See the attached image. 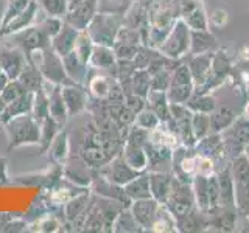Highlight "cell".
<instances>
[{
	"label": "cell",
	"instance_id": "cell-1",
	"mask_svg": "<svg viewBox=\"0 0 249 233\" xmlns=\"http://www.w3.org/2000/svg\"><path fill=\"white\" fill-rule=\"evenodd\" d=\"M3 126H5L10 148H19V146L39 143L41 124H39V121L31 115V112L14 116V118L3 123Z\"/></svg>",
	"mask_w": 249,
	"mask_h": 233
},
{
	"label": "cell",
	"instance_id": "cell-2",
	"mask_svg": "<svg viewBox=\"0 0 249 233\" xmlns=\"http://www.w3.org/2000/svg\"><path fill=\"white\" fill-rule=\"evenodd\" d=\"M28 59L39 68V72L42 73L44 80L54 83L58 85L73 84L72 80H70L66 73L64 64H62V58L52 49V45L31 53Z\"/></svg>",
	"mask_w": 249,
	"mask_h": 233
},
{
	"label": "cell",
	"instance_id": "cell-3",
	"mask_svg": "<svg viewBox=\"0 0 249 233\" xmlns=\"http://www.w3.org/2000/svg\"><path fill=\"white\" fill-rule=\"evenodd\" d=\"M123 23H124V16L97 13L84 31L89 34V37L95 45L112 47L115 42L117 33L123 27Z\"/></svg>",
	"mask_w": 249,
	"mask_h": 233
},
{
	"label": "cell",
	"instance_id": "cell-4",
	"mask_svg": "<svg viewBox=\"0 0 249 233\" xmlns=\"http://www.w3.org/2000/svg\"><path fill=\"white\" fill-rule=\"evenodd\" d=\"M0 41H3V45L20 49L30 58L31 53H35L37 50H42V49H45V47H49L52 39L41 27L37 25V23H35V25L18 31V33L2 36V37H0Z\"/></svg>",
	"mask_w": 249,
	"mask_h": 233
},
{
	"label": "cell",
	"instance_id": "cell-5",
	"mask_svg": "<svg viewBox=\"0 0 249 233\" xmlns=\"http://www.w3.org/2000/svg\"><path fill=\"white\" fill-rule=\"evenodd\" d=\"M28 56L20 49L16 47L3 45L0 49V66H2L3 73L10 78V80H18L20 73L28 66Z\"/></svg>",
	"mask_w": 249,
	"mask_h": 233
},
{
	"label": "cell",
	"instance_id": "cell-6",
	"mask_svg": "<svg viewBox=\"0 0 249 233\" xmlns=\"http://www.w3.org/2000/svg\"><path fill=\"white\" fill-rule=\"evenodd\" d=\"M98 13V0H81L80 3L69 8L67 14L64 16V22L75 27L76 30H86L93 16Z\"/></svg>",
	"mask_w": 249,
	"mask_h": 233
},
{
	"label": "cell",
	"instance_id": "cell-7",
	"mask_svg": "<svg viewBox=\"0 0 249 233\" xmlns=\"http://www.w3.org/2000/svg\"><path fill=\"white\" fill-rule=\"evenodd\" d=\"M41 14H42V10H41V6H39V3L36 0H31V3L19 16H16L13 20L5 23L2 31H0V37L18 33V31H20L23 28L35 25V23H37L39 17H41Z\"/></svg>",
	"mask_w": 249,
	"mask_h": 233
},
{
	"label": "cell",
	"instance_id": "cell-8",
	"mask_svg": "<svg viewBox=\"0 0 249 233\" xmlns=\"http://www.w3.org/2000/svg\"><path fill=\"white\" fill-rule=\"evenodd\" d=\"M61 87L62 85H58V84L50 83L47 80H44V84H42V89L47 93V97H49V114H50V116L64 126L70 115L67 112L64 98H62Z\"/></svg>",
	"mask_w": 249,
	"mask_h": 233
},
{
	"label": "cell",
	"instance_id": "cell-9",
	"mask_svg": "<svg viewBox=\"0 0 249 233\" xmlns=\"http://www.w3.org/2000/svg\"><path fill=\"white\" fill-rule=\"evenodd\" d=\"M62 98L67 107L69 115H78L88 106V89L83 84H67L61 87Z\"/></svg>",
	"mask_w": 249,
	"mask_h": 233
},
{
	"label": "cell",
	"instance_id": "cell-10",
	"mask_svg": "<svg viewBox=\"0 0 249 233\" xmlns=\"http://www.w3.org/2000/svg\"><path fill=\"white\" fill-rule=\"evenodd\" d=\"M139 171H136L134 168H131L126 160L123 159V155H119L114 160H111L106 165V169L103 171V176L106 179H109L111 182L124 186L131 179H134L137 176Z\"/></svg>",
	"mask_w": 249,
	"mask_h": 233
},
{
	"label": "cell",
	"instance_id": "cell-11",
	"mask_svg": "<svg viewBox=\"0 0 249 233\" xmlns=\"http://www.w3.org/2000/svg\"><path fill=\"white\" fill-rule=\"evenodd\" d=\"M78 34H80V30L69 25L67 22H62L59 31L52 37V41H50L52 49L56 51L59 56H64V54L70 53L75 49V42L78 39Z\"/></svg>",
	"mask_w": 249,
	"mask_h": 233
},
{
	"label": "cell",
	"instance_id": "cell-12",
	"mask_svg": "<svg viewBox=\"0 0 249 233\" xmlns=\"http://www.w3.org/2000/svg\"><path fill=\"white\" fill-rule=\"evenodd\" d=\"M90 207H92L90 194H89V191H83V193L76 194L75 198H72L64 204L66 217L73 224L78 219H83L84 224H86V219H88V215L90 212Z\"/></svg>",
	"mask_w": 249,
	"mask_h": 233
},
{
	"label": "cell",
	"instance_id": "cell-13",
	"mask_svg": "<svg viewBox=\"0 0 249 233\" xmlns=\"http://www.w3.org/2000/svg\"><path fill=\"white\" fill-rule=\"evenodd\" d=\"M62 58V64H64L66 68V73L67 76L72 80V83L75 84H83L88 81V76H89V70L90 67L76 56V53L72 50L70 53L64 54Z\"/></svg>",
	"mask_w": 249,
	"mask_h": 233
},
{
	"label": "cell",
	"instance_id": "cell-14",
	"mask_svg": "<svg viewBox=\"0 0 249 233\" xmlns=\"http://www.w3.org/2000/svg\"><path fill=\"white\" fill-rule=\"evenodd\" d=\"M131 213L136 217L140 227H148L154 221V216L158 213V204L151 198L146 199H137L132 202L131 205Z\"/></svg>",
	"mask_w": 249,
	"mask_h": 233
},
{
	"label": "cell",
	"instance_id": "cell-15",
	"mask_svg": "<svg viewBox=\"0 0 249 233\" xmlns=\"http://www.w3.org/2000/svg\"><path fill=\"white\" fill-rule=\"evenodd\" d=\"M31 107H33V93L25 92L23 95L13 100L11 103H8L5 106L2 114H0V121L6 123L8 120H11V118H14V116H18V115L30 114Z\"/></svg>",
	"mask_w": 249,
	"mask_h": 233
},
{
	"label": "cell",
	"instance_id": "cell-16",
	"mask_svg": "<svg viewBox=\"0 0 249 233\" xmlns=\"http://www.w3.org/2000/svg\"><path fill=\"white\" fill-rule=\"evenodd\" d=\"M92 190L95 194H100V196H103L105 199H111V200L114 199L117 202H122V204H124V200H129L126 193L123 190V186L111 182L105 176L93 181Z\"/></svg>",
	"mask_w": 249,
	"mask_h": 233
},
{
	"label": "cell",
	"instance_id": "cell-17",
	"mask_svg": "<svg viewBox=\"0 0 249 233\" xmlns=\"http://www.w3.org/2000/svg\"><path fill=\"white\" fill-rule=\"evenodd\" d=\"M117 56L112 47L107 45H95L89 59V67L93 70H107L115 66Z\"/></svg>",
	"mask_w": 249,
	"mask_h": 233
},
{
	"label": "cell",
	"instance_id": "cell-18",
	"mask_svg": "<svg viewBox=\"0 0 249 233\" xmlns=\"http://www.w3.org/2000/svg\"><path fill=\"white\" fill-rule=\"evenodd\" d=\"M123 190L126 193L129 200L151 198L150 176H136L134 179H131V181L123 186Z\"/></svg>",
	"mask_w": 249,
	"mask_h": 233
},
{
	"label": "cell",
	"instance_id": "cell-19",
	"mask_svg": "<svg viewBox=\"0 0 249 233\" xmlns=\"http://www.w3.org/2000/svg\"><path fill=\"white\" fill-rule=\"evenodd\" d=\"M64 173L69 182H73L80 186H88L92 182V177L89 176V168L86 165V162H80V160L69 162L66 165Z\"/></svg>",
	"mask_w": 249,
	"mask_h": 233
},
{
	"label": "cell",
	"instance_id": "cell-20",
	"mask_svg": "<svg viewBox=\"0 0 249 233\" xmlns=\"http://www.w3.org/2000/svg\"><path fill=\"white\" fill-rule=\"evenodd\" d=\"M18 80L23 85V89H25L27 92H31V93H35L39 89H42V84H44V76L41 72H39V68L33 64V62H28V66L20 73V76L18 78Z\"/></svg>",
	"mask_w": 249,
	"mask_h": 233
},
{
	"label": "cell",
	"instance_id": "cell-21",
	"mask_svg": "<svg viewBox=\"0 0 249 233\" xmlns=\"http://www.w3.org/2000/svg\"><path fill=\"white\" fill-rule=\"evenodd\" d=\"M47 152L56 163H64L69 155V137L66 132H59V134L53 138L50 146L47 148Z\"/></svg>",
	"mask_w": 249,
	"mask_h": 233
},
{
	"label": "cell",
	"instance_id": "cell-22",
	"mask_svg": "<svg viewBox=\"0 0 249 233\" xmlns=\"http://www.w3.org/2000/svg\"><path fill=\"white\" fill-rule=\"evenodd\" d=\"M39 124H41V137H39V145H41V148L44 151H47V148L50 146V143L53 142V138L61 132L62 124H59L56 120L52 118L50 115L45 116V118Z\"/></svg>",
	"mask_w": 249,
	"mask_h": 233
},
{
	"label": "cell",
	"instance_id": "cell-23",
	"mask_svg": "<svg viewBox=\"0 0 249 233\" xmlns=\"http://www.w3.org/2000/svg\"><path fill=\"white\" fill-rule=\"evenodd\" d=\"M123 159L136 171H142L148 163V155L146 152H143V146H134L128 143L123 151Z\"/></svg>",
	"mask_w": 249,
	"mask_h": 233
},
{
	"label": "cell",
	"instance_id": "cell-24",
	"mask_svg": "<svg viewBox=\"0 0 249 233\" xmlns=\"http://www.w3.org/2000/svg\"><path fill=\"white\" fill-rule=\"evenodd\" d=\"M88 89L95 98H107L109 93H111V81L107 80V76L105 75H95L92 76L88 81Z\"/></svg>",
	"mask_w": 249,
	"mask_h": 233
},
{
	"label": "cell",
	"instance_id": "cell-25",
	"mask_svg": "<svg viewBox=\"0 0 249 233\" xmlns=\"http://www.w3.org/2000/svg\"><path fill=\"white\" fill-rule=\"evenodd\" d=\"M93 47H95V44H93V41L89 37V34L86 33V31H80V34H78V39L75 42V49L73 51L76 53V56L80 58L84 64L89 66V59H90V54L93 51Z\"/></svg>",
	"mask_w": 249,
	"mask_h": 233
},
{
	"label": "cell",
	"instance_id": "cell-26",
	"mask_svg": "<svg viewBox=\"0 0 249 233\" xmlns=\"http://www.w3.org/2000/svg\"><path fill=\"white\" fill-rule=\"evenodd\" d=\"M41 6V10L49 14V16H54V17H61L64 19V16L67 14L70 3L69 0H36Z\"/></svg>",
	"mask_w": 249,
	"mask_h": 233
},
{
	"label": "cell",
	"instance_id": "cell-27",
	"mask_svg": "<svg viewBox=\"0 0 249 233\" xmlns=\"http://www.w3.org/2000/svg\"><path fill=\"white\" fill-rule=\"evenodd\" d=\"M31 115L41 123L45 116H49V97L44 89H39L33 93V107H31Z\"/></svg>",
	"mask_w": 249,
	"mask_h": 233
},
{
	"label": "cell",
	"instance_id": "cell-28",
	"mask_svg": "<svg viewBox=\"0 0 249 233\" xmlns=\"http://www.w3.org/2000/svg\"><path fill=\"white\" fill-rule=\"evenodd\" d=\"M150 188H151V196H154L158 200H163L167 199V196L170 194V181L167 179V176L162 174H153L150 176Z\"/></svg>",
	"mask_w": 249,
	"mask_h": 233
},
{
	"label": "cell",
	"instance_id": "cell-29",
	"mask_svg": "<svg viewBox=\"0 0 249 233\" xmlns=\"http://www.w3.org/2000/svg\"><path fill=\"white\" fill-rule=\"evenodd\" d=\"M132 0H98V13L124 16L131 8Z\"/></svg>",
	"mask_w": 249,
	"mask_h": 233
},
{
	"label": "cell",
	"instance_id": "cell-30",
	"mask_svg": "<svg viewBox=\"0 0 249 233\" xmlns=\"http://www.w3.org/2000/svg\"><path fill=\"white\" fill-rule=\"evenodd\" d=\"M112 227H114L112 230L115 232H136L139 230L140 225L131 212H122L120 215H117Z\"/></svg>",
	"mask_w": 249,
	"mask_h": 233
},
{
	"label": "cell",
	"instance_id": "cell-31",
	"mask_svg": "<svg viewBox=\"0 0 249 233\" xmlns=\"http://www.w3.org/2000/svg\"><path fill=\"white\" fill-rule=\"evenodd\" d=\"M27 90L23 89V85L20 84L19 80H10L6 83V85L3 87V90L0 92V95H2L3 101L8 104V103H11L13 100L16 98H19L20 95H23Z\"/></svg>",
	"mask_w": 249,
	"mask_h": 233
},
{
	"label": "cell",
	"instance_id": "cell-32",
	"mask_svg": "<svg viewBox=\"0 0 249 233\" xmlns=\"http://www.w3.org/2000/svg\"><path fill=\"white\" fill-rule=\"evenodd\" d=\"M30 3H31V0H6L3 25L10 22V20H13L16 16H19Z\"/></svg>",
	"mask_w": 249,
	"mask_h": 233
},
{
	"label": "cell",
	"instance_id": "cell-33",
	"mask_svg": "<svg viewBox=\"0 0 249 233\" xmlns=\"http://www.w3.org/2000/svg\"><path fill=\"white\" fill-rule=\"evenodd\" d=\"M136 123H137V126L143 128L146 131H151V129H154L156 126H158L159 120H158V116H156V114L151 112V111H140L137 114Z\"/></svg>",
	"mask_w": 249,
	"mask_h": 233
},
{
	"label": "cell",
	"instance_id": "cell-34",
	"mask_svg": "<svg viewBox=\"0 0 249 233\" xmlns=\"http://www.w3.org/2000/svg\"><path fill=\"white\" fill-rule=\"evenodd\" d=\"M132 83H134V92L136 95H145L146 90L150 89V78H146V72L139 70V72L132 76Z\"/></svg>",
	"mask_w": 249,
	"mask_h": 233
},
{
	"label": "cell",
	"instance_id": "cell-35",
	"mask_svg": "<svg viewBox=\"0 0 249 233\" xmlns=\"http://www.w3.org/2000/svg\"><path fill=\"white\" fill-rule=\"evenodd\" d=\"M59 221L54 216H45L37 222V230L39 232H56L59 230Z\"/></svg>",
	"mask_w": 249,
	"mask_h": 233
},
{
	"label": "cell",
	"instance_id": "cell-36",
	"mask_svg": "<svg viewBox=\"0 0 249 233\" xmlns=\"http://www.w3.org/2000/svg\"><path fill=\"white\" fill-rule=\"evenodd\" d=\"M128 109L131 112H134V114H137V112H140L142 111V107H143V100H142V97L140 95H134V97H128Z\"/></svg>",
	"mask_w": 249,
	"mask_h": 233
},
{
	"label": "cell",
	"instance_id": "cell-37",
	"mask_svg": "<svg viewBox=\"0 0 249 233\" xmlns=\"http://www.w3.org/2000/svg\"><path fill=\"white\" fill-rule=\"evenodd\" d=\"M233 132H235L238 142H249V123H240Z\"/></svg>",
	"mask_w": 249,
	"mask_h": 233
},
{
	"label": "cell",
	"instance_id": "cell-38",
	"mask_svg": "<svg viewBox=\"0 0 249 233\" xmlns=\"http://www.w3.org/2000/svg\"><path fill=\"white\" fill-rule=\"evenodd\" d=\"M5 6L6 0H0V31L3 28V20H5Z\"/></svg>",
	"mask_w": 249,
	"mask_h": 233
},
{
	"label": "cell",
	"instance_id": "cell-39",
	"mask_svg": "<svg viewBox=\"0 0 249 233\" xmlns=\"http://www.w3.org/2000/svg\"><path fill=\"white\" fill-rule=\"evenodd\" d=\"M6 179V160L3 157H0V181Z\"/></svg>",
	"mask_w": 249,
	"mask_h": 233
},
{
	"label": "cell",
	"instance_id": "cell-40",
	"mask_svg": "<svg viewBox=\"0 0 249 233\" xmlns=\"http://www.w3.org/2000/svg\"><path fill=\"white\" fill-rule=\"evenodd\" d=\"M10 81V78H8L3 72H0V92L3 90V87L6 85V83Z\"/></svg>",
	"mask_w": 249,
	"mask_h": 233
},
{
	"label": "cell",
	"instance_id": "cell-41",
	"mask_svg": "<svg viewBox=\"0 0 249 233\" xmlns=\"http://www.w3.org/2000/svg\"><path fill=\"white\" fill-rule=\"evenodd\" d=\"M5 106H6V103L3 101V98H2V95H0V114H2V111L5 109Z\"/></svg>",
	"mask_w": 249,
	"mask_h": 233
},
{
	"label": "cell",
	"instance_id": "cell-42",
	"mask_svg": "<svg viewBox=\"0 0 249 233\" xmlns=\"http://www.w3.org/2000/svg\"><path fill=\"white\" fill-rule=\"evenodd\" d=\"M246 154H248V160H249V146H248V150H246Z\"/></svg>",
	"mask_w": 249,
	"mask_h": 233
},
{
	"label": "cell",
	"instance_id": "cell-43",
	"mask_svg": "<svg viewBox=\"0 0 249 233\" xmlns=\"http://www.w3.org/2000/svg\"><path fill=\"white\" fill-rule=\"evenodd\" d=\"M246 114L249 115V104H248V107H246Z\"/></svg>",
	"mask_w": 249,
	"mask_h": 233
}]
</instances>
